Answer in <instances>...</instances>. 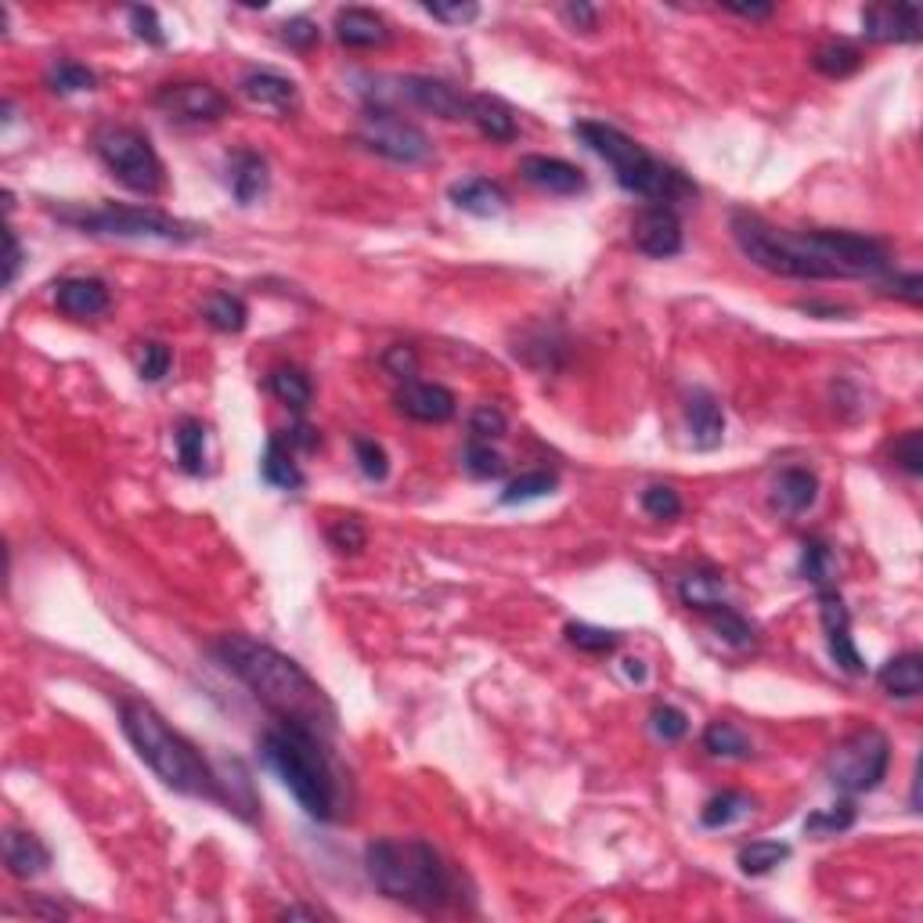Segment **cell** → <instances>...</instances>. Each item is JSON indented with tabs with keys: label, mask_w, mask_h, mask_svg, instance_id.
<instances>
[{
	"label": "cell",
	"mask_w": 923,
	"mask_h": 923,
	"mask_svg": "<svg viewBox=\"0 0 923 923\" xmlns=\"http://www.w3.org/2000/svg\"><path fill=\"white\" fill-rule=\"evenodd\" d=\"M733 239L754 268L801 282H837V278H877L888 271L891 253L880 239L851 231H787L772 228L758 214H733Z\"/></svg>",
	"instance_id": "cell-1"
},
{
	"label": "cell",
	"mask_w": 923,
	"mask_h": 923,
	"mask_svg": "<svg viewBox=\"0 0 923 923\" xmlns=\"http://www.w3.org/2000/svg\"><path fill=\"white\" fill-rule=\"evenodd\" d=\"M214 653L224 664V671H231L271 711L274 722L303 725V729L332 736L335 707L329 704L325 689L292 656L249 635H224L217 639Z\"/></svg>",
	"instance_id": "cell-2"
},
{
	"label": "cell",
	"mask_w": 923,
	"mask_h": 923,
	"mask_svg": "<svg viewBox=\"0 0 923 923\" xmlns=\"http://www.w3.org/2000/svg\"><path fill=\"white\" fill-rule=\"evenodd\" d=\"M325 739L329 736L289 722H278L260 739L268 768L292 790L303 812L318 822H332L343 805V772L335 768Z\"/></svg>",
	"instance_id": "cell-3"
},
{
	"label": "cell",
	"mask_w": 923,
	"mask_h": 923,
	"mask_svg": "<svg viewBox=\"0 0 923 923\" xmlns=\"http://www.w3.org/2000/svg\"><path fill=\"white\" fill-rule=\"evenodd\" d=\"M365 870L372 884L390 902H401L418 913H440L455 902L452 865L433 844L418 837H383L365 848Z\"/></svg>",
	"instance_id": "cell-4"
},
{
	"label": "cell",
	"mask_w": 923,
	"mask_h": 923,
	"mask_svg": "<svg viewBox=\"0 0 923 923\" xmlns=\"http://www.w3.org/2000/svg\"><path fill=\"white\" fill-rule=\"evenodd\" d=\"M120 722H123V733L131 739V747L137 750V758H142L166 787L177 794L224 805L220 776L206 765V758L195 750V744H188L156 707L145 701H123Z\"/></svg>",
	"instance_id": "cell-5"
},
{
	"label": "cell",
	"mask_w": 923,
	"mask_h": 923,
	"mask_svg": "<svg viewBox=\"0 0 923 923\" xmlns=\"http://www.w3.org/2000/svg\"><path fill=\"white\" fill-rule=\"evenodd\" d=\"M573 137L592 148L599 159H603L618 185L632 195H642L650 199V206H671L678 203H693L696 199V185L675 166L661 163L656 156H650L635 137H628L624 131L610 127V123H595V120H581L573 123Z\"/></svg>",
	"instance_id": "cell-6"
},
{
	"label": "cell",
	"mask_w": 923,
	"mask_h": 923,
	"mask_svg": "<svg viewBox=\"0 0 923 923\" xmlns=\"http://www.w3.org/2000/svg\"><path fill=\"white\" fill-rule=\"evenodd\" d=\"M59 217L65 224H73L80 231L91 235H112V239H159V242H191L199 239V224H188L180 217L163 214L156 206H116L105 203L97 209H59Z\"/></svg>",
	"instance_id": "cell-7"
},
{
	"label": "cell",
	"mask_w": 923,
	"mask_h": 923,
	"mask_svg": "<svg viewBox=\"0 0 923 923\" xmlns=\"http://www.w3.org/2000/svg\"><path fill=\"white\" fill-rule=\"evenodd\" d=\"M94 156L105 163V170L120 180L123 188L137 195H159L166 185L163 159L152 137L137 127H123V123H105L94 131Z\"/></svg>",
	"instance_id": "cell-8"
},
{
	"label": "cell",
	"mask_w": 923,
	"mask_h": 923,
	"mask_svg": "<svg viewBox=\"0 0 923 923\" xmlns=\"http://www.w3.org/2000/svg\"><path fill=\"white\" fill-rule=\"evenodd\" d=\"M888 765H891V739L880 729H873V725H865V729L851 733L830 750L827 779L848 797L873 794L884 782Z\"/></svg>",
	"instance_id": "cell-9"
},
{
	"label": "cell",
	"mask_w": 923,
	"mask_h": 923,
	"mask_svg": "<svg viewBox=\"0 0 923 923\" xmlns=\"http://www.w3.org/2000/svg\"><path fill=\"white\" fill-rule=\"evenodd\" d=\"M357 142L369 152H375V156H383L390 163H404V166L429 163V156H433L426 131H418L415 123L401 120L394 108H369L365 116H361Z\"/></svg>",
	"instance_id": "cell-10"
},
{
	"label": "cell",
	"mask_w": 923,
	"mask_h": 923,
	"mask_svg": "<svg viewBox=\"0 0 923 923\" xmlns=\"http://www.w3.org/2000/svg\"><path fill=\"white\" fill-rule=\"evenodd\" d=\"M152 105L174 123H217L220 116H228V97H224V91L199 80L163 83L156 97H152Z\"/></svg>",
	"instance_id": "cell-11"
},
{
	"label": "cell",
	"mask_w": 923,
	"mask_h": 923,
	"mask_svg": "<svg viewBox=\"0 0 923 923\" xmlns=\"http://www.w3.org/2000/svg\"><path fill=\"white\" fill-rule=\"evenodd\" d=\"M632 242L639 253L667 260L682 253V220L671 206H646L632 224Z\"/></svg>",
	"instance_id": "cell-12"
},
{
	"label": "cell",
	"mask_w": 923,
	"mask_h": 923,
	"mask_svg": "<svg viewBox=\"0 0 923 923\" xmlns=\"http://www.w3.org/2000/svg\"><path fill=\"white\" fill-rule=\"evenodd\" d=\"M397 97H408L412 105L426 108L440 120H469V94H462L455 83L437 80V76L397 80Z\"/></svg>",
	"instance_id": "cell-13"
},
{
	"label": "cell",
	"mask_w": 923,
	"mask_h": 923,
	"mask_svg": "<svg viewBox=\"0 0 923 923\" xmlns=\"http://www.w3.org/2000/svg\"><path fill=\"white\" fill-rule=\"evenodd\" d=\"M862 37L870 44H916L920 8L916 4H870L862 8Z\"/></svg>",
	"instance_id": "cell-14"
},
{
	"label": "cell",
	"mask_w": 923,
	"mask_h": 923,
	"mask_svg": "<svg viewBox=\"0 0 923 923\" xmlns=\"http://www.w3.org/2000/svg\"><path fill=\"white\" fill-rule=\"evenodd\" d=\"M239 91L253 108H268V112H278V116L300 105L297 83L282 73H274V69H249V73L239 80Z\"/></svg>",
	"instance_id": "cell-15"
},
{
	"label": "cell",
	"mask_w": 923,
	"mask_h": 923,
	"mask_svg": "<svg viewBox=\"0 0 923 923\" xmlns=\"http://www.w3.org/2000/svg\"><path fill=\"white\" fill-rule=\"evenodd\" d=\"M397 408L408 418H415V423L440 426V423H447V418L455 415L458 401H455L452 390L440 386V383H418V380H412V383H404V390L397 394Z\"/></svg>",
	"instance_id": "cell-16"
},
{
	"label": "cell",
	"mask_w": 923,
	"mask_h": 923,
	"mask_svg": "<svg viewBox=\"0 0 923 923\" xmlns=\"http://www.w3.org/2000/svg\"><path fill=\"white\" fill-rule=\"evenodd\" d=\"M685 429H689L693 447L711 452L725 440V408L711 390H693L685 401Z\"/></svg>",
	"instance_id": "cell-17"
},
{
	"label": "cell",
	"mask_w": 923,
	"mask_h": 923,
	"mask_svg": "<svg viewBox=\"0 0 923 923\" xmlns=\"http://www.w3.org/2000/svg\"><path fill=\"white\" fill-rule=\"evenodd\" d=\"M520 174H523L527 185H535L538 191H549V195L584 191V174L573 163L556 159V156H523Z\"/></svg>",
	"instance_id": "cell-18"
},
{
	"label": "cell",
	"mask_w": 923,
	"mask_h": 923,
	"mask_svg": "<svg viewBox=\"0 0 923 923\" xmlns=\"http://www.w3.org/2000/svg\"><path fill=\"white\" fill-rule=\"evenodd\" d=\"M54 303L69 318H97L108 311L112 297L102 278H65L54 289Z\"/></svg>",
	"instance_id": "cell-19"
},
{
	"label": "cell",
	"mask_w": 923,
	"mask_h": 923,
	"mask_svg": "<svg viewBox=\"0 0 923 923\" xmlns=\"http://www.w3.org/2000/svg\"><path fill=\"white\" fill-rule=\"evenodd\" d=\"M447 199H452L462 214H473V217H498L509 209V195L501 185L487 177H466V180H455L452 188H447Z\"/></svg>",
	"instance_id": "cell-20"
},
{
	"label": "cell",
	"mask_w": 923,
	"mask_h": 923,
	"mask_svg": "<svg viewBox=\"0 0 923 923\" xmlns=\"http://www.w3.org/2000/svg\"><path fill=\"white\" fill-rule=\"evenodd\" d=\"M332 30L343 48H383L390 40L386 19L375 15L369 8H340L335 11Z\"/></svg>",
	"instance_id": "cell-21"
},
{
	"label": "cell",
	"mask_w": 923,
	"mask_h": 923,
	"mask_svg": "<svg viewBox=\"0 0 923 923\" xmlns=\"http://www.w3.org/2000/svg\"><path fill=\"white\" fill-rule=\"evenodd\" d=\"M819 498V480L812 469H801V466H790L782 469L776 484H772V509L782 516H801L816 506Z\"/></svg>",
	"instance_id": "cell-22"
},
{
	"label": "cell",
	"mask_w": 923,
	"mask_h": 923,
	"mask_svg": "<svg viewBox=\"0 0 923 923\" xmlns=\"http://www.w3.org/2000/svg\"><path fill=\"white\" fill-rule=\"evenodd\" d=\"M4 865L11 877L19 880H33L40 873H48L51 865V851L30 830H8L4 833Z\"/></svg>",
	"instance_id": "cell-23"
},
{
	"label": "cell",
	"mask_w": 923,
	"mask_h": 923,
	"mask_svg": "<svg viewBox=\"0 0 923 923\" xmlns=\"http://www.w3.org/2000/svg\"><path fill=\"white\" fill-rule=\"evenodd\" d=\"M268 159L257 156V152H235L231 163H228V185H231V195H235V203L239 206H253L263 191H268Z\"/></svg>",
	"instance_id": "cell-24"
},
{
	"label": "cell",
	"mask_w": 923,
	"mask_h": 923,
	"mask_svg": "<svg viewBox=\"0 0 923 923\" xmlns=\"http://www.w3.org/2000/svg\"><path fill=\"white\" fill-rule=\"evenodd\" d=\"M469 123L477 127L484 137H491L498 145L516 142V116L506 102H498L491 94H473L469 97Z\"/></svg>",
	"instance_id": "cell-25"
},
{
	"label": "cell",
	"mask_w": 923,
	"mask_h": 923,
	"mask_svg": "<svg viewBox=\"0 0 923 923\" xmlns=\"http://www.w3.org/2000/svg\"><path fill=\"white\" fill-rule=\"evenodd\" d=\"M880 689L888 696H899V701H913V696L923 693V656L920 653H899L880 667Z\"/></svg>",
	"instance_id": "cell-26"
},
{
	"label": "cell",
	"mask_w": 923,
	"mask_h": 923,
	"mask_svg": "<svg viewBox=\"0 0 923 923\" xmlns=\"http://www.w3.org/2000/svg\"><path fill=\"white\" fill-rule=\"evenodd\" d=\"M678 599H682V606L701 610V613L729 606L725 603V578L718 570H689L685 578H678Z\"/></svg>",
	"instance_id": "cell-27"
},
{
	"label": "cell",
	"mask_w": 923,
	"mask_h": 923,
	"mask_svg": "<svg viewBox=\"0 0 923 923\" xmlns=\"http://www.w3.org/2000/svg\"><path fill=\"white\" fill-rule=\"evenodd\" d=\"M260 473H263V480H268L271 487H282V491H297V487H303V473L297 466V452H292V444L282 437V433H274V437L268 440V452H263Z\"/></svg>",
	"instance_id": "cell-28"
},
{
	"label": "cell",
	"mask_w": 923,
	"mask_h": 923,
	"mask_svg": "<svg viewBox=\"0 0 923 923\" xmlns=\"http://www.w3.org/2000/svg\"><path fill=\"white\" fill-rule=\"evenodd\" d=\"M754 808H758V801H754L750 794H744V790H722V794H715L701 808V827H707V830H729V827H736V822H744L754 812Z\"/></svg>",
	"instance_id": "cell-29"
},
{
	"label": "cell",
	"mask_w": 923,
	"mask_h": 923,
	"mask_svg": "<svg viewBox=\"0 0 923 923\" xmlns=\"http://www.w3.org/2000/svg\"><path fill=\"white\" fill-rule=\"evenodd\" d=\"M268 386H271V394L292 412H307V404H311V397H314L311 380H307V372L297 369V365H278L268 375Z\"/></svg>",
	"instance_id": "cell-30"
},
{
	"label": "cell",
	"mask_w": 923,
	"mask_h": 923,
	"mask_svg": "<svg viewBox=\"0 0 923 923\" xmlns=\"http://www.w3.org/2000/svg\"><path fill=\"white\" fill-rule=\"evenodd\" d=\"M704 750L711 758H733V761H747L754 754V744L747 739L744 729H736L733 722H711L704 729Z\"/></svg>",
	"instance_id": "cell-31"
},
{
	"label": "cell",
	"mask_w": 923,
	"mask_h": 923,
	"mask_svg": "<svg viewBox=\"0 0 923 923\" xmlns=\"http://www.w3.org/2000/svg\"><path fill=\"white\" fill-rule=\"evenodd\" d=\"M801 578L812 584L816 592L837 589V556L827 541H805L801 549Z\"/></svg>",
	"instance_id": "cell-32"
},
{
	"label": "cell",
	"mask_w": 923,
	"mask_h": 923,
	"mask_svg": "<svg viewBox=\"0 0 923 923\" xmlns=\"http://www.w3.org/2000/svg\"><path fill=\"white\" fill-rule=\"evenodd\" d=\"M174 440H177L180 469L191 473V477L206 473V426L199 423V418H180Z\"/></svg>",
	"instance_id": "cell-33"
},
{
	"label": "cell",
	"mask_w": 923,
	"mask_h": 923,
	"mask_svg": "<svg viewBox=\"0 0 923 923\" xmlns=\"http://www.w3.org/2000/svg\"><path fill=\"white\" fill-rule=\"evenodd\" d=\"M812 65L819 69L822 76L830 80H844L851 73H859L862 65V51L855 44H844V40H830V44L816 48L812 54Z\"/></svg>",
	"instance_id": "cell-34"
},
{
	"label": "cell",
	"mask_w": 923,
	"mask_h": 923,
	"mask_svg": "<svg viewBox=\"0 0 923 923\" xmlns=\"http://www.w3.org/2000/svg\"><path fill=\"white\" fill-rule=\"evenodd\" d=\"M790 859V844H779V841H750L739 848V855H736V865H739V873H747V877H765V873H772L776 865H782Z\"/></svg>",
	"instance_id": "cell-35"
},
{
	"label": "cell",
	"mask_w": 923,
	"mask_h": 923,
	"mask_svg": "<svg viewBox=\"0 0 923 923\" xmlns=\"http://www.w3.org/2000/svg\"><path fill=\"white\" fill-rule=\"evenodd\" d=\"M203 318L217 332H242L249 321V307L239 297H231V292H214V297L203 303Z\"/></svg>",
	"instance_id": "cell-36"
},
{
	"label": "cell",
	"mask_w": 923,
	"mask_h": 923,
	"mask_svg": "<svg viewBox=\"0 0 923 923\" xmlns=\"http://www.w3.org/2000/svg\"><path fill=\"white\" fill-rule=\"evenodd\" d=\"M559 487V477L556 473H545V469H535V473H523V477H516L506 484V491L498 495L501 506H523V501H538V498H549L552 491Z\"/></svg>",
	"instance_id": "cell-37"
},
{
	"label": "cell",
	"mask_w": 923,
	"mask_h": 923,
	"mask_svg": "<svg viewBox=\"0 0 923 923\" xmlns=\"http://www.w3.org/2000/svg\"><path fill=\"white\" fill-rule=\"evenodd\" d=\"M462 466H466L469 477H477V480H498V477H506L509 462L501 458L487 440H473L469 437L466 455H462Z\"/></svg>",
	"instance_id": "cell-38"
},
{
	"label": "cell",
	"mask_w": 923,
	"mask_h": 923,
	"mask_svg": "<svg viewBox=\"0 0 923 923\" xmlns=\"http://www.w3.org/2000/svg\"><path fill=\"white\" fill-rule=\"evenodd\" d=\"M44 83H48V87H51L54 94H80V91H94L97 76L91 73L87 65L62 59V62H51Z\"/></svg>",
	"instance_id": "cell-39"
},
{
	"label": "cell",
	"mask_w": 923,
	"mask_h": 923,
	"mask_svg": "<svg viewBox=\"0 0 923 923\" xmlns=\"http://www.w3.org/2000/svg\"><path fill=\"white\" fill-rule=\"evenodd\" d=\"M851 827H855V805L851 801H841V805L827 808V812H816L805 819V833L812 837V841H827V837H837Z\"/></svg>",
	"instance_id": "cell-40"
},
{
	"label": "cell",
	"mask_w": 923,
	"mask_h": 923,
	"mask_svg": "<svg viewBox=\"0 0 923 923\" xmlns=\"http://www.w3.org/2000/svg\"><path fill=\"white\" fill-rule=\"evenodd\" d=\"M567 642H570V646H578L581 653L606 656V653L618 650L621 635H618V632H610V628H595V624L570 621V624H567Z\"/></svg>",
	"instance_id": "cell-41"
},
{
	"label": "cell",
	"mask_w": 923,
	"mask_h": 923,
	"mask_svg": "<svg viewBox=\"0 0 923 923\" xmlns=\"http://www.w3.org/2000/svg\"><path fill=\"white\" fill-rule=\"evenodd\" d=\"M707 618H711V628H715L722 642H729V646H736V650H750V646H754V628H750V621L739 618V613H736L733 606L711 610Z\"/></svg>",
	"instance_id": "cell-42"
},
{
	"label": "cell",
	"mask_w": 923,
	"mask_h": 923,
	"mask_svg": "<svg viewBox=\"0 0 923 923\" xmlns=\"http://www.w3.org/2000/svg\"><path fill=\"white\" fill-rule=\"evenodd\" d=\"M827 646H830L833 664L841 671H848V675H865V661H862V653L855 646V639H851V628L827 632Z\"/></svg>",
	"instance_id": "cell-43"
},
{
	"label": "cell",
	"mask_w": 923,
	"mask_h": 923,
	"mask_svg": "<svg viewBox=\"0 0 923 923\" xmlns=\"http://www.w3.org/2000/svg\"><path fill=\"white\" fill-rule=\"evenodd\" d=\"M354 458H357V469L365 473L369 480H386L390 477V455L383 444H375L372 437H354Z\"/></svg>",
	"instance_id": "cell-44"
},
{
	"label": "cell",
	"mask_w": 923,
	"mask_h": 923,
	"mask_svg": "<svg viewBox=\"0 0 923 923\" xmlns=\"http://www.w3.org/2000/svg\"><path fill=\"white\" fill-rule=\"evenodd\" d=\"M506 429H509V418L501 408H495V404H480L477 412L469 415V437L473 440H501L506 437Z\"/></svg>",
	"instance_id": "cell-45"
},
{
	"label": "cell",
	"mask_w": 923,
	"mask_h": 923,
	"mask_svg": "<svg viewBox=\"0 0 923 923\" xmlns=\"http://www.w3.org/2000/svg\"><path fill=\"white\" fill-rule=\"evenodd\" d=\"M650 729H653L656 739H664V744H678V739L689 733V718H685V711L671 707V704H661V707H653Z\"/></svg>",
	"instance_id": "cell-46"
},
{
	"label": "cell",
	"mask_w": 923,
	"mask_h": 923,
	"mask_svg": "<svg viewBox=\"0 0 923 923\" xmlns=\"http://www.w3.org/2000/svg\"><path fill=\"white\" fill-rule=\"evenodd\" d=\"M642 509H646V516H653V520H675V516L682 512V498L675 487H667V484H653L642 491Z\"/></svg>",
	"instance_id": "cell-47"
},
{
	"label": "cell",
	"mask_w": 923,
	"mask_h": 923,
	"mask_svg": "<svg viewBox=\"0 0 923 923\" xmlns=\"http://www.w3.org/2000/svg\"><path fill=\"white\" fill-rule=\"evenodd\" d=\"M329 541H332V549H340V552H361L365 549V523L357 520V516H340L332 527H329Z\"/></svg>",
	"instance_id": "cell-48"
},
{
	"label": "cell",
	"mask_w": 923,
	"mask_h": 923,
	"mask_svg": "<svg viewBox=\"0 0 923 923\" xmlns=\"http://www.w3.org/2000/svg\"><path fill=\"white\" fill-rule=\"evenodd\" d=\"M894 462L909 473V477H920L923 473V440H920V429H905L899 440L891 447Z\"/></svg>",
	"instance_id": "cell-49"
},
{
	"label": "cell",
	"mask_w": 923,
	"mask_h": 923,
	"mask_svg": "<svg viewBox=\"0 0 923 923\" xmlns=\"http://www.w3.org/2000/svg\"><path fill=\"white\" fill-rule=\"evenodd\" d=\"M131 30L137 40H145L152 48H166V33H163V22L156 15V8H131Z\"/></svg>",
	"instance_id": "cell-50"
},
{
	"label": "cell",
	"mask_w": 923,
	"mask_h": 923,
	"mask_svg": "<svg viewBox=\"0 0 923 923\" xmlns=\"http://www.w3.org/2000/svg\"><path fill=\"white\" fill-rule=\"evenodd\" d=\"M174 365V354L166 343H145L142 351V365H137V375H142L145 383H159L166 372Z\"/></svg>",
	"instance_id": "cell-51"
},
{
	"label": "cell",
	"mask_w": 923,
	"mask_h": 923,
	"mask_svg": "<svg viewBox=\"0 0 923 923\" xmlns=\"http://www.w3.org/2000/svg\"><path fill=\"white\" fill-rule=\"evenodd\" d=\"M318 40H321L318 22H311L307 15H297L282 25V44H289L292 51H311Z\"/></svg>",
	"instance_id": "cell-52"
},
{
	"label": "cell",
	"mask_w": 923,
	"mask_h": 923,
	"mask_svg": "<svg viewBox=\"0 0 923 923\" xmlns=\"http://www.w3.org/2000/svg\"><path fill=\"white\" fill-rule=\"evenodd\" d=\"M383 369H386L390 375H394V380L412 383L415 372H418V354L412 351V346L394 343V346H390V351L383 354Z\"/></svg>",
	"instance_id": "cell-53"
},
{
	"label": "cell",
	"mask_w": 923,
	"mask_h": 923,
	"mask_svg": "<svg viewBox=\"0 0 923 923\" xmlns=\"http://www.w3.org/2000/svg\"><path fill=\"white\" fill-rule=\"evenodd\" d=\"M423 11L429 19H437L444 25H466L480 15L477 4H423Z\"/></svg>",
	"instance_id": "cell-54"
},
{
	"label": "cell",
	"mask_w": 923,
	"mask_h": 923,
	"mask_svg": "<svg viewBox=\"0 0 923 923\" xmlns=\"http://www.w3.org/2000/svg\"><path fill=\"white\" fill-rule=\"evenodd\" d=\"M888 297L894 300H905V303H920L923 300V278L916 271H909V274H899V278H891V282L884 286Z\"/></svg>",
	"instance_id": "cell-55"
},
{
	"label": "cell",
	"mask_w": 923,
	"mask_h": 923,
	"mask_svg": "<svg viewBox=\"0 0 923 923\" xmlns=\"http://www.w3.org/2000/svg\"><path fill=\"white\" fill-rule=\"evenodd\" d=\"M559 15H563L573 30H595V22H599V11L592 8V4H584V0H578V4H563V11H559Z\"/></svg>",
	"instance_id": "cell-56"
},
{
	"label": "cell",
	"mask_w": 923,
	"mask_h": 923,
	"mask_svg": "<svg viewBox=\"0 0 923 923\" xmlns=\"http://www.w3.org/2000/svg\"><path fill=\"white\" fill-rule=\"evenodd\" d=\"M282 437L292 444V452H314V447H318V433H314L311 426H307V423H297L292 429H286Z\"/></svg>",
	"instance_id": "cell-57"
},
{
	"label": "cell",
	"mask_w": 923,
	"mask_h": 923,
	"mask_svg": "<svg viewBox=\"0 0 923 923\" xmlns=\"http://www.w3.org/2000/svg\"><path fill=\"white\" fill-rule=\"evenodd\" d=\"M19 268H22V246H19V235H15V231H8V274H4V286H8V289L15 286Z\"/></svg>",
	"instance_id": "cell-58"
},
{
	"label": "cell",
	"mask_w": 923,
	"mask_h": 923,
	"mask_svg": "<svg viewBox=\"0 0 923 923\" xmlns=\"http://www.w3.org/2000/svg\"><path fill=\"white\" fill-rule=\"evenodd\" d=\"M725 11H733V15H739V19H772V4H722Z\"/></svg>",
	"instance_id": "cell-59"
},
{
	"label": "cell",
	"mask_w": 923,
	"mask_h": 923,
	"mask_svg": "<svg viewBox=\"0 0 923 923\" xmlns=\"http://www.w3.org/2000/svg\"><path fill=\"white\" fill-rule=\"evenodd\" d=\"M801 307L805 314H816V318H844V314H851L848 307H841V303H816V300H808V303H797Z\"/></svg>",
	"instance_id": "cell-60"
},
{
	"label": "cell",
	"mask_w": 923,
	"mask_h": 923,
	"mask_svg": "<svg viewBox=\"0 0 923 923\" xmlns=\"http://www.w3.org/2000/svg\"><path fill=\"white\" fill-rule=\"evenodd\" d=\"M321 916H329V913H321V909H311V905H289V909H282V920H321Z\"/></svg>",
	"instance_id": "cell-61"
},
{
	"label": "cell",
	"mask_w": 923,
	"mask_h": 923,
	"mask_svg": "<svg viewBox=\"0 0 923 923\" xmlns=\"http://www.w3.org/2000/svg\"><path fill=\"white\" fill-rule=\"evenodd\" d=\"M624 675L632 678V682H646V664H642L639 656H628V661H624Z\"/></svg>",
	"instance_id": "cell-62"
}]
</instances>
